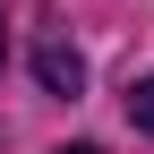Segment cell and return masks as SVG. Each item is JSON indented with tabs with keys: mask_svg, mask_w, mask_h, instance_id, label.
Masks as SVG:
<instances>
[{
	"mask_svg": "<svg viewBox=\"0 0 154 154\" xmlns=\"http://www.w3.org/2000/svg\"><path fill=\"white\" fill-rule=\"evenodd\" d=\"M34 77H43L51 94H77V86H86V60H77L69 43H43V51H34Z\"/></svg>",
	"mask_w": 154,
	"mask_h": 154,
	"instance_id": "obj_1",
	"label": "cell"
},
{
	"mask_svg": "<svg viewBox=\"0 0 154 154\" xmlns=\"http://www.w3.org/2000/svg\"><path fill=\"white\" fill-rule=\"evenodd\" d=\"M128 120H137L146 137H154V77H137V94H128Z\"/></svg>",
	"mask_w": 154,
	"mask_h": 154,
	"instance_id": "obj_2",
	"label": "cell"
},
{
	"mask_svg": "<svg viewBox=\"0 0 154 154\" xmlns=\"http://www.w3.org/2000/svg\"><path fill=\"white\" fill-rule=\"evenodd\" d=\"M69 154H94V146H69Z\"/></svg>",
	"mask_w": 154,
	"mask_h": 154,
	"instance_id": "obj_3",
	"label": "cell"
}]
</instances>
